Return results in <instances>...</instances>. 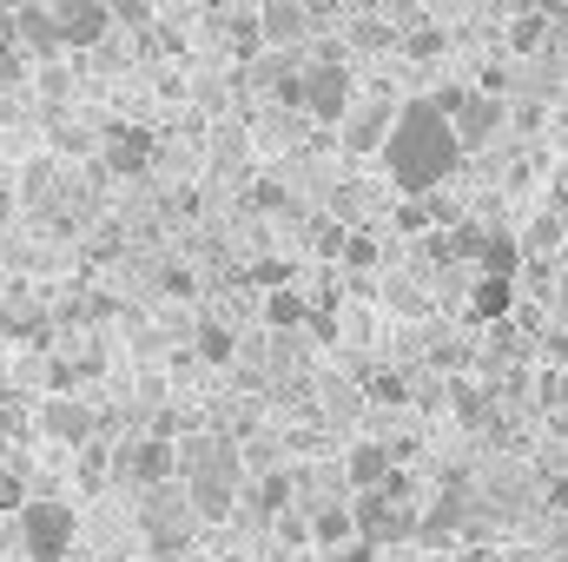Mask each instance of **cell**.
I'll return each instance as SVG.
<instances>
[{"label":"cell","instance_id":"1","mask_svg":"<svg viewBox=\"0 0 568 562\" xmlns=\"http://www.w3.org/2000/svg\"><path fill=\"white\" fill-rule=\"evenodd\" d=\"M456 159H463V145H456V127L443 120V107L429 93L424 100H404L397 120H390V133H384V172H390V185L404 199H429V192L449 185Z\"/></svg>","mask_w":568,"mask_h":562},{"label":"cell","instance_id":"2","mask_svg":"<svg viewBox=\"0 0 568 562\" xmlns=\"http://www.w3.org/2000/svg\"><path fill=\"white\" fill-rule=\"evenodd\" d=\"M179 470H185V510L199 516V523H225L232 516V503H239V490H245V463H239V450L232 443H185L179 450Z\"/></svg>","mask_w":568,"mask_h":562},{"label":"cell","instance_id":"3","mask_svg":"<svg viewBox=\"0 0 568 562\" xmlns=\"http://www.w3.org/2000/svg\"><path fill=\"white\" fill-rule=\"evenodd\" d=\"M13 523H20V550L33 562H67L80 543V510L60 496H27Z\"/></svg>","mask_w":568,"mask_h":562},{"label":"cell","instance_id":"4","mask_svg":"<svg viewBox=\"0 0 568 562\" xmlns=\"http://www.w3.org/2000/svg\"><path fill=\"white\" fill-rule=\"evenodd\" d=\"M351 107H357V80H351V67H344L337 53H317V60L304 67V113H311L317 127H344Z\"/></svg>","mask_w":568,"mask_h":562},{"label":"cell","instance_id":"5","mask_svg":"<svg viewBox=\"0 0 568 562\" xmlns=\"http://www.w3.org/2000/svg\"><path fill=\"white\" fill-rule=\"evenodd\" d=\"M351 523H357L364 543L390 550V543H410V536L424 530V510H417V503H390L384 490H364V496L351 503Z\"/></svg>","mask_w":568,"mask_h":562},{"label":"cell","instance_id":"6","mask_svg":"<svg viewBox=\"0 0 568 562\" xmlns=\"http://www.w3.org/2000/svg\"><path fill=\"white\" fill-rule=\"evenodd\" d=\"M93 430H100L93 404H87V398H73V391H53V398L40 404V436H53L60 450H87V443H93Z\"/></svg>","mask_w":568,"mask_h":562},{"label":"cell","instance_id":"7","mask_svg":"<svg viewBox=\"0 0 568 562\" xmlns=\"http://www.w3.org/2000/svg\"><path fill=\"white\" fill-rule=\"evenodd\" d=\"M152 159H159L152 127H106V133H100V165H106L113 179H145Z\"/></svg>","mask_w":568,"mask_h":562},{"label":"cell","instance_id":"8","mask_svg":"<svg viewBox=\"0 0 568 562\" xmlns=\"http://www.w3.org/2000/svg\"><path fill=\"white\" fill-rule=\"evenodd\" d=\"M53 33H60V47L93 53V47L113 33V13H106V0H60V7H53Z\"/></svg>","mask_w":568,"mask_h":562},{"label":"cell","instance_id":"9","mask_svg":"<svg viewBox=\"0 0 568 562\" xmlns=\"http://www.w3.org/2000/svg\"><path fill=\"white\" fill-rule=\"evenodd\" d=\"M172 470H179V443L172 436H140V443L120 450V476H133L140 490H165Z\"/></svg>","mask_w":568,"mask_h":562},{"label":"cell","instance_id":"10","mask_svg":"<svg viewBox=\"0 0 568 562\" xmlns=\"http://www.w3.org/2000/svg\"><path fill=\"white\" fill-rule=\"evenodd\" d=\"M503 120H509V113H503V100H489V93H476V87H469V93H463V107L449 113V127H456V145H463V152L489 145L496 133H503Z\"/></svg>","mask_w":568,"mask_h":562},{"label":"cell","instance_id":"11","mask_svg":"<svg viewBox=\"0 0 568 562\" xmlns=\"http://www.w3.org/2000/svg\"><path fill=\"white\" fill-rule=\"evenodd\" d=\"M469 259L489 272V279H523V239L516 232H476V245H469Z\"/></svg>","mask_w":568,"mask_h":562},{"label":"cell","instance_id":"12","mask_svg":"<svg viewBox=\"0 0 568 562\" xmlns=\"http://www.w3.org/2000/svg\"><path fill=\"white\" fill-rule=\"evenodd\" d=\"M397 470V456H390V443H357L351 456H344V476H351V490L364 496V490H384V476Z\"/></svg>","mask_w":568,"mask_h":562},{"label":"cell","instance_id":"13","mask_svg":"<svg viewBox=\"0 0 568 562\" xmlns=\"http://www.w3.org/2000/svg\"><path fill=\"white\" fill-rule=\"evenodd\" d=\"M304 27H311L304 0H265V7H258V40H272V47H291Z\"/></svg>","mask_w":568,"mask_h":562},{"label":"cell","instance_id":"14","mask_svg":"<svg viewBox=\"0 0 568 562\" xmlns=\"http://www.w3.org/2000/svg\"><path fill=\"white\" fill-rule=\"evenodd\" d=\"M7 27H13V40H20L27 53H60V33H53V7H33V0H27V7L7 20Z\"/></svg>","mask_w":568,"mask_h":562},{"label":"cell","instance_id":"15","mask_svg":"<svg viewBox=\"0 0 568 562\" xmlns=\"http://www.w3.org/2000/svg\"><path fill=\"white\" fill-rule=\"evenodd\" d=\"M265 324H272V331H304V324H311V291L272 284V291H265Z\"/></svg>","mask_w":568,"mask_h":562},{"label":"cell","instance_id":"16","mask_svg":"<svg viewBox=\"0 0 568 562\" xmlns=\"http://www.w3.org/2000/svg\"><path fill=\"white\" fill-rule=\"evenodd\" d=\"M311 536H317L324 550H344V543H357L351 503H317V510H311Z\"/></svg>","mask_w":568,"mask_h":562},{"label":"cell","instance_id":"17","mask_svg":"<svg viewBox=\"0 0 568 562\" xmlns=\"http://www.w3.org/2000/svg\"><path fill=\"white\" fill-rule=\"evenodd\" d=\"M390 120H397V107H371V113H351L344 127V145L351 152H384V133H390Z\"/></svg>","mask_w":568,"mask_h":562},{"label":"cell","instance_id":"18","mask_svg":"<svg viewBox=\"0 0 568 562\" xmlns=\"http://www.w3.org/2000/svg\"><path fill=\"white\" fill-rule=\"evenodd\" d=\"M509 311H516V279H489V272H476L469 318H509Z\"/></svg>","mask_w":568,"mask_h":562},{"label":"cell","instance_id":"19","mask_svg":"<svg viewBox=\"0 0 568 562\" xmlns=\"http://www.w3.org/2000/svg\"><path fill=\"white\" fill-rule=\"evenodd\" d=\"M449 411H456L463 430H489V423H496V391H483V384H456V391H449Z\"/></svg>","mask_w":568,"mask_h":562},{"label":"cell","instance_id":"20","mask_svg":"<svg viewBox=\"0 0 568 562\" xmlns=\"http://www.w3.org/2000/svg\"><path fill=\"white\" fill-rule=\"evenodd\" d=\"M291 496H297V476H291V470H265V476L252 483V510H258L265 523L291 510Z\"/></svg>","mask_w":568,"mask_h":562},{"label":"cell","instance_id":"21","mask_svg":"<svg viewBox=\"0 0 568 562\" xmlns=\"http://www.w3.org/2000/svg\"><path fill=\"white\" fill-rule=\"evenodd\" d=\"M199 358H205V364H232V358H239L232 324H219V318H212V324H199Z\"/></svg>","mask_w":568,"mask_h":562},{"label":"cell","instance_id":"22","mask_svg":"<svg viewBox=\"0 0 568 562\" xmlns=\"http://www.w3.org/2000/svg\"><path fill=\"white\" fill-rule=\"evenodd\" d=\"M371 404H410V378L404 371H377L371 378Z\"/></svg>","mask_w":568,"mask_h":562},{"label":"cell","instance_id":"23","mask_svg":"<svg viewBox=\"0 0 568 562\" xmlns=\"http://www.w3.org/2000/svg\"><path fill=\"white\" fill-rule=\"evenodd\" d=\"M245 205H252V212H284V205H291V192H284L278 179H252Z\"/></svg>","mask_w":568,"mask_h":562},{"label":"cell","instance_id":"24","mask_svg":"<svg viewBox=\"0 0 568 562\" xmlns=\"http://www.w3.org/2000/svg\"><path fill=\"white\" fill-rule=\"evenodd\" d=\"M536 391H542V404H549V411L562 418V411H568V364H556V371H542V378H536Z\"/></svg>","mask_w":568,"mask_h":562},{"label":"cell","instance_id":"25","mask_svg":"<svg viewBox=\"0 0 568 562\" xmlns=\"http://www.w3.org/2000/svg\"><path fill=\"white\" fill-rule=\"evenodd\" d=\"M337 259H344V265H377V239H371V232H344Z\"/></svg>","mask_w":568,"mask_h":562},{"label":"cell","instance_id":"26","mask_svg":"<svg viewBox=\"0 0 568 562\" xmlns=\"http://www.w3.org/2000/svg\"><path fill=\"white\" fill-rule=\"evenodd\" d=\"M542 27H549L542 13H529V20H516V27H509V47H516V53H536V47H542Z\"/></svg>","mask_w":568,"mask_h":562},{"label":"cell","instance_id":"27","mask_svg":"<svg viewBox=\"0 0 568 562\" xmlns=\"http://www.w3.org/2000/svg\"><path fill=\"white\" fill-rule=\"evenodd\" d=\"M106 13H113V27H145V20H152L145 0H106Z\"/></svg>","mask_w":568,"mask_h":562},{"label":"cell","instance_id":"28","mask_svg":"<svg viewBox=\"0 0 568 562\" xmlns=\"http://www.w3.org/2000/svg\"><path fill=\"white\" fill-rule=\"evenodd\" d=\"M20 503H27V483L13 470H0V516H20Z\"/></svg>","mask_w":568,"mask_h":562},{"label":"cell","instance_id":"29","mask_svg":"<svg viewBox=\"0 0 568 562\" xmlns=\"http://www.w3.org/2000/svg\"><path fill=\"white\" fill-rule=\"evenodd\" d=\"M404 47H410V53H417V60H429V53H443V33H436V27H424V33H410V40H404Z\"/></svg>","mask_w":568,"mask_h":562},{"label":"cell","instance_id":"30","mask_svg":"<svg viewBox=\"0 0 568 562\" xmlns=\"http://www.w3.org/2000/svg\"><path fill=\"white\" fill-rule=\"evenodd\" d=\"M192 284H199L192 272H165V298H192Z\"/></svg>","mask_w":568,"mask_h":562},{"label":"cell","instance_id":"31","mask_svg":"<svg viewBox=\"0 0 568 562\" xmlns=\"http://www.w3.org/2000/svg\"><path fill=\"white\" fill-rule=\"evenodd\" d=\"M549 510H562V516H568V476H556V483H549Z\"/></svg>","mask_w":568,"mask_h":562},{"label":"cell","instance_id":"32","mask_svg":"<svg viewBox=\"0 0 568 562\" xmlns=\"http://www.w3.org/2000/svg\"><path fill=\"white\" fill-rule=\"evenodd\" d=\"M7 212H13V199H7V192H0V219H7Z\"/></svg>","mask_w":568,"mask_h":562}]
</instances>
